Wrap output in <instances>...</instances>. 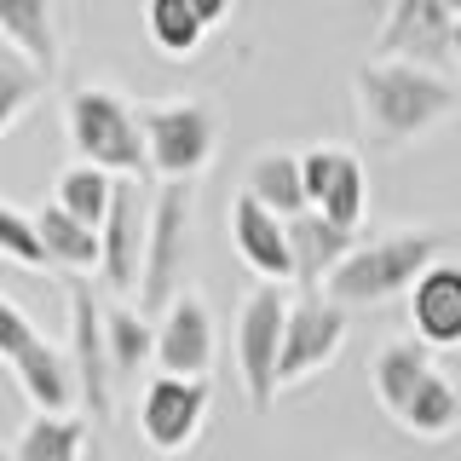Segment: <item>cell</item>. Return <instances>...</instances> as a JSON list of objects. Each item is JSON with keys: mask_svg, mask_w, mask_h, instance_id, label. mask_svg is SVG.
<instances>
[{"mask_svg": "<svg viewBox=\"0 0 461 461\" xmlns=\"http://www.w3.org/2000/svg\"><path fill=\"white\" fill-rule=\"evenodd\" d=\"M191 237H196V213H191V185H162V196L150 202V237H144V277L139 300L150 312H167V300L185 288V266H191Z\"/></svg>", "mask_w": 461, "mask_h": 461, "instance_id": "cell-8", "label": "cell"}, {"mask_svg": "<svg viewBox=\"0 0 461 461\" xmlns=\"http://www.w3.org/2000/svg\"><path fill=\"white\" fill-rule=\"evenodd\" d=\"M213 369V312L202 288H179L156 323V375H185L208 381Z\"/></svg>", "mask_w": 461, "mask_h": 461, "instance_id": "cell-11", "label": "cell"}, {"mask_svg": "<svg viewBox=\"0 0 461 461\" xmlns=\"http://www.w3.org/2000/svg\"><path fill=\"white\" fill-rule=\"evenodd\" d=\"M64 122H69V144H76V156L86 167H104L115 179H144L150 173L144 115L115 86H76Z\"/></svg>", "mask_w": 461, "mask_h": 461, "instance_id": "cell-3", "label": "cell"}, {"mask_svg": "<svg viewBox=\"0 0 461 461\" xmlns=\"http://www.w3.org/2000/svg\"><path fill=\"white\" fill-rule=\"evenodd\" d=\"M444 254V237L438 230H393L381 242H357L352 254L329 271L323 294L346 312H369V306H386V300H403L415 288V277Z\"/></svg>", "mask_w": 461, "mask_h": 461, "instance_id": "cell-2", "label": "cell"}, {"mask_svg": "<svg viewBox=\"0 0 461 461\" xmlns=\"http://www.w3.org/2000/svg\"><path fill=\"white\" fill-rule=\"evenodd\" d=\"M110 196H115V173H104V167H69L64 179H58V191H52V202L58 208H69L81 225H104V213H110Z\"/></svg>", "mask_w": 461, "mask_h": 461, "instance_id": "cell-26", "label": "cell"}, {"mask_svg": "<svg viewBox=\"0 0 461 461\" xmlns=\"http://www.w3.org/2000/svg\"><path fill=\"white\" fill-rule=\"evenodd\" d=\"M300 167H306V202L317 213H329L346 230L364 225L369 173L357 162V150H346V144H312V150H300Z\"/></svg>", "mask_w": 461, "mask_h": 461, "instance_id": "cell-12", "label": "cell"}, {"mask_svg": "<svg viewBox=\"0 0 461 461\" xmlns=\"http://www.w3.org/2000/svg\"><path fill=\"white\" fill-rule=\"evenodd\" d=\"M41 86H47V76L29 69V64H6V69H0V139L29 115V104L41 98Z\"/></svg>", "mask_w": 461, "mask_h": 461, "instance_id": "cell-28", "label": "cell"}, {"mask_svg": "<svg viewBox=\"0 0 461 461\" xmlns=\"http://www.w3.org/2000/svg\"><path fill=\"white\" fill-rule=\"evenodd\" d=\"M104 346H110V369H115V375H133L144 357H156V329H150V317H139L133 306L110 300V306H104Z\"/></svg>", "mask_w": 461, "mask_h": 461, "instance_id": "cell-25", "label": "cell"}, {"mask_svg": "<svg viewBox=\"0 0 461 461\" xmlns=\"http://www.w3.org/2000/svg\"><path fill=\"white\" fill-rule=\"evenodd\" d=\"M456 242H461V237H456Z\"/></svg>", "mask_w": 461, "mask_h": 461, "instance_id": "cell-33", "label": "cell"}, {"mask_svg": "<svg viewBox=\"0 0 461 461\" xmlns=\"http://www.w3.org/2000/svg\"><path fill=\"white\" fill-rule=\"evenodd\" d=\"M35 230H41V249H47L52 271H98V259H104V237H98V225H81L69 208H58V202H41L35 208Z\"/></svg>", "mask_w": 461, "mask_h": 461, "instance_id": "cell-19", "label": "cell"}, {"mask_svg": "<svg viewBox=\"0 0 461 461\" xmlns=\"http://www.w3.org/2000/svg\"><path fill=\"white\" fill-rule=\"evenodd\" d=\"M432 375V346L403 335V340H386L381 352L369 357V386H375V403H381L386 415H403V403L415 398V386H421Z\"/></svg>", "mask_w": 461, "mask_h": 461, "instance_id": "cell-18", "label": "cell"}, {"mask_svg": "<svg viewBox=\"0 0 461 461\" xmlns=\"http://www.w3.org/2000/svg\"><path fill=\"white\" fill-rule=\"evenodd\" d=\"M0 259H12L23 271H52L47 249H41V230H35V208L0 202Z\"/></svg>", "mask_w": 461, "mask_h": 461, "instance_id": "cell-27", "label": "cell"}, {"mask_svg": "<svg viewBox=\"0 0 461 461\" xmlns=\"http://www.w3.org/2000/svg\"><path fill=\"white\" fill-rule=\"evenodd\" d=\"M69 369H76V403L86 421H110V346H104V306L93 300V288L76 283L69 294Z\"/></svg>", "mask_w": 461, "mask_h": 461, "instance_id": "cell-14", "label": "cell"}, {"mask_svg": "<svg viewBox=\"0 0 461 461\" xmlns=\"http://www.w3.org/2000/svg\"><path fill=\"white\" fill-rule=\"evenodd\" d=\"M346 335H352V312L335 306L323 288H306L300 300H288L283 357H277V398L288 393V386H306L312 375H323L340 357Z\"/></svg>", "mask_w": 461, "mask_h": 461, "instance_id": "cell-7", "label": "cell"}, {"mask_svg": "<svg viewBox=\"0 0 461 461\" xmlns=\"http://www.w3.org/2000/svg\"><path fill=\"white\" fill-rule=\"evenodd\" d=\"M144 115V150H150V173L162 185H191L208 173L213 150H220V115L202 98H162V104H139Z\"/></svg>", "mask_w": 461, "mask_h": 461, "instance_id": "cell-4", "label": "cell"}, {"mask_svg": "<svg viewBox=\"0 0 461 461\" xmlns=\"http://www.w3.org/2000/svg\"><path fill=\"white\" fill-rule=\"evenodd\" d=\"M450 35H456L450 0H393L381 35H375V58H410V64L444 69L450 64Z\"/></svg>", "mask_w": 461, "mask_h": 461, "instance_id": "cell-13", "label": "cell"}, {"mask_svg": "<svg viewBox=\"0 0 461 461\" xmlns=\"http://www.w3.org/2000/svg\"><path fill=\"white\" fill-rule=\"evenodd\" d=\"M450 64L461 69V18H456V35H450Z\"/></svg>", "mask_w": 461, "mask_h": 461, "instance_id": "cell-30", "label": "cell"}, {"mask_svg": "<svg viewBox=\"0 0 461 461\" xmlns=\"http://www.w3.org/2000/svg\"><path fill=\"white\" fill-rule=\"evenodd\" d=\"M104 237V259H98V277L110 283L115 300L139 294V277H144V237H150V208H144V185L139 179H115V196H110V213L98 225Z\"/></svg>", "mask_w": 461, "mask_h": 461, "instance_id": "cell-10", "label": "cell"}, {"mask_svg": "<svg viewBox=\"0 0 461 461\" xmlns=\"http://www.w3.org/2000/svg\"><path fill=\"white\" fill-rule=\"evenodd\" d=\"M249 196L259 208L283 213V220H294V213H306V167H300L294 150H259L249 162Z\"/></svg>", "mask_w": 461, "mask_h": 461, "instance_id": "cell-21", "label": "cell"}, {"mask_svg": "<svg viewBox=\"0 0 461 461\" xmlns=\"http://www.w3.org/2000/svg\"><path fill=\"white\" fill-rule=\"evenodd\" d=\"M0 41L23 58L29 69H47L58 64V18H52V0H0Z\"/></svg>", "mask_w": 461, "mask_h": 461, "instance_id": "cell-20", "label": "cell"}, {"mask_svg": "<svg viewBox=\"0 0 461 461\" xmlns=\"http://www.w3.org/2000/svg\"><path fill=\"white\" fill-rule=\"evenodd\" d=\"M196 12H202V23L213 29V23H220L225 12H230V0H196Z\"/></svg>", "mask_w": 461, "mask_h": 461, "instance_id": "cell-29", "label": "cell"}, {"mask_svg": "<svg viewBox=\"0 0 461 461\" xmlns=\"http://www.w3.org/2000/svg\"><path fill=\"white\" fill-rule=\"evenodd\" d=\"M86 450V415L76 410H35L12 444V461H81Z\"/></svg>", "mask_w": 461, "mask_h": 461, "instance_id": "cell-22", "label": "cell"}, {"mask_svg": "<svg viewBox=\"0 0 461 461\" xmlns=\"http://www.w3.org/2000/svg\"><path fill=\"white\" fill-rule=\"evenodd\" d=\"M144 35L167 58H191L208 35V23H202L196 0H144Z\"/></svg>", "mask_w": 461, "mask_h": 461, "instance_id": "cell-24", "label": "cell"}, {"mask_svg": "<svg viewBox=\"0 0 461 461\" xmlns=\"http://www.w3.org/2000/svg\"><path fill=\"white\" fill-rule=\"evenodd\" d=\"M0 461H12V456H6V450H0Z\"/></svg>", "mask_w": 461, "mask_h": 461, "instance_id": "cell-32", "label": "cell"}, {"mask_svg": "<svg viewBox=\"0 0 461 461\" xmlns=\"http://www.w3.org/2000/svg\"><path fill=\"white\" fill-rule=\"evenodd\" d=\"M357 93V115H364V133L375 144H415L432 127H444L461 104V93L438 69L410 64V58H369L352 81Z\"/></svg>", "mask_w": 461, "mask_h": 461, "instance_id": "cell-1", "label": "cell"}, {"mask_svg": "<svg viewBox=\"0 0 461 461\" xmlns=\"http://www.w3.org/2000/svg\"><path fill=\"white\" fill-rule=\"evenodd\" d=\"M283 323L288 300L277 283H259L254 294H242L237 323H230V357H237V381L249 393L254 410L277 403V357H283Z\"/></svg>", "mask_w": 461, "mask_h": 461, "instance_id": "cell-5", "label": "cell"}, {"mask_svg": "<svg viewBox=\"0 0 461 461\" xmlns=\"http://www.w3.org/2000/svg\"><path fill=\"white\" fill-rule=\"evenodd\" d=\"M230 249L237 259L254 271L259 283H294V249H288V220L271 208H259V202L242 191L230 202Z\"/></svg>", "mask_w": 461, "mask_h": 461, "instance_id": "cell-15", "label": "cell"}, {"mask_svg": "<svg viewBox=\"0 0 461 461\" xmlns=\"http://www.w3.org/2000/svg\"><path fill=\"white\" fill-rule=\"evenodd\" d=\"M208 403L213 386L208 381H185V375H150L139 398V432L156 456H185L196 444V432L208 427Z\"/></svg>", "mask_w": 461, "mask_h": 461, "instance_id": "cell-9", "label": "cell"}, {"mask_svg": "<svg viewBox=\"0 0 461 461\" xmlns=\"http://www.w3.org/2000/svg\"><path fill=\"white\" fill-rule=\"evenodd\" d=\"M403 306H410L415 340H427L432 352L461 346V266L456 259H432L415 277V288L403 294Z\"/></svg>", "mask_w": 461, "mask_h": 461, "instance_id": "cell-16", "label": "cell"}, {"mask_svg": "<svg viewBox=\"0 0 461 461\" xmlns=\"http://www.w3.org/2000/svg\"><path fill=\"white\" fill-rule=\"evenodd\" d=\"M0 364L12 369V381L23 386V398L35 410H76V369H69V352L41 335L23 317V306H12L0 294Z\"/></svg>", "mask_w": 461, "mask_h": 461, "instance_id": "cell-6", "label": "cell"}, {"mask_svg": "<svg viewBox=\"0 0 461 461\" xmlns=\"http://www.w3.org/2000/svg\"><path fill=\"white\" fill-rule=\"evenodd\" d=\"M398 421L410 427L421 444H444V438H456V432H461V393H456V381L432 369L427 381L415 386V398L403 403Z\"/></svg>", "mask_w": 461, "mask_h": 461, "instance_id": "cell-23", "label": "cell"}, {"mask_svg": "<svg viewBox=\"0 0 461 461\" xmlns=\"http://www.w3.org/2000/svg\"><path fill=\"white\" fill-rule=\"evenodd\" d=\"M288 249H294V283L323 288L329 271H335L340 259L357 249V230H346V225L329 220V213L306 208V213H294V220H288Z\"/></svg>", "mask_w": 461, "mask_h": 461, "instance_id": "cell-17", "label": "cell"}, {"mask_svg": "<svg viewBox=\"0 0 461 461\" xmlns=\"http://www.w3.org/2000/svg\"><path fill=\"white\" fill-rule=\"evenodd\" d=\"M450 12H456V18H461V0H450Z\"/></svg>", "mask_w": 461, "mask_h": 461, "instance_id": "cell-31", "label": "cell"}]
</instances>
